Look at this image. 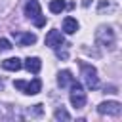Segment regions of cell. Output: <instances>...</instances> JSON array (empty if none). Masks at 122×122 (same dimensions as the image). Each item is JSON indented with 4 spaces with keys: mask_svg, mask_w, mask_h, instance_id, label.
<instances>
[{
    "mask_svg": "<svg viewBox=\"0 0 122 122\" xmlns=\"http://www.w3.org/2000/svg\"><path fill=\"white\" fill-rule=\"evenodd\" d=\"M69 97H71L72 107H76V109H82L86 105V92L82 90V84L80 82H76V80L71 82V95Z\"/></svg>",
    "mask_w": 122,
    "mask_h": 122,
    "instance_id": "1",
    "label": "cell"
},
{
    "mask_svg": "<svg viewBox=\"0 0 122 122\" xmlns=\"http://www.w3.org/2000/svg\"><path fill=\"white\" fill-rule=\"evenodd\" d=\"M80 69H82V76H84V82H86L88 90H97L99 78H97L95 67H92V65H88V63H80Z\"/></svg>",
    "mask_w": 122,
    "mask_h": 122,
    "instance_id": "2",
    "label": "cell"
},
{
    "mask_svg": "<svg viewBox=\"0 0 122 122\" xmlns=\"http://www.w3.org/2000/svg\"><path fill=\"white\" fill-rule=\"evenodd\" d=\"M95 38H97V42H99L103 48H109V50L114 48L116 38H114V30H112L111 27H99V30L95 32Z\"/></svg>",
    "mask_w": 122,
    "mask_h": 122,
    "instance_id": "3",
    "label": "cell"
},
{
    "mask_svg": "<svg viewBox=\"0 0 122 122\" xmlns=\"http://www.w3.org/2000/svg\"><path fill=\"white\" fill-rule=\"evenodd\" d=\"M13 86H15L17 90H21L23 93H27V95H36V93L40 92V88H42V82H40V78H32L30 82L15 80V82H13Z\"/></svg>",
    "mask_w": 122,
    "mask_h": 122,
    "instance_id": "4",
    "label": "cell"
},
{
    "mask_svg": "<svg viewBox=\"0 0 122 122\" xmlns=\"http://www.w3.org/2000/svg\"><path fill=\"white\" fill-rule=\"evenodd\" d=\"M120 111H122V105L118 101H103L97 107V112L99 114H107V116H118Z\"/></svg>",
    "mask_w": 122,
    "mask_h": 122,
    "instance_id": "5",
    "label": "cell"
},
{
    "mask_svg": "<svg viewBox=\"0 0 122 122\" xmlns=\"http://www.w3.org/2000/svg\"><path fill=\"white\" fill-rule=\"evenodd\" d=\"M65 44V38H63V34L59 32V30H50L48 34H46V46H50V48H59V46H63Z\"/></svg>",
    "mask_w": 122,
    "mask_h": 122,
    "instance_id": "6",
    "label": "cell"
},
{
    "mask_svg": "<svg viewBox=\"0 0 122 122\" xmlns=\"http://www.w3.org/2000/svg\"><path fill=\"white\" fill-rule=\"evenodd\" d=\"M25 15H27L29 19H36L38 15H42V13H40V4H38V0H29V2L25 4Z\"/></svg>",
    "mask_w": 122,
    "mask_h": 122,
    "instance_id": "7",
    "label": "cell"
},
{
    "mask_svg": "<svg viewBox=\"0 0 122 122\" xmlns=\"http://www.w3.org/2000/svg\"><path fill=\"white\" fill-rule=\"evenodd\" d=\"M13 38H15L21 46H30V44L36 42V34H32V32H15V30H13Z\"/></svg>",
    "mask_w": 122,
    "mask_h": 122,
    "instance_id": "8",
    "label": "cell"
},
{
    "mask_svg": "<svg viewBox=\"0 0 122 122\" xmlns=\"http://www.w3.org/2000/svg\"><path fill=\"white\" fill-rule=\"evenodd\" d=\"M25 69L29 72H32V74H38L40 69H42V61L38 57H27L25 59Z\"/></svg>",
    "mask_w": 122,
    "mask_h": 122,
    "instance_id": "9",
    "label": "cell"
},
{
    "mask_svg": "<svg viewBox=\"0 0 122 122\" xmlns=\"http://www.w3.org/2000/svg\"><path fill=\"white\" fill-rule=\"evenodd\" d=\"M63 30H65L67 34H74V32L78 30V21H76L74 17H65V19H63Z\"/></svg>",
    "mask_w": 122,
    "mask_h": 122,
    "instance_id": "10",
    "label": "cell"
},
{
    "mask_svg": "<svg viewBox=\"0 0 122 122\" xmlns=\"http://www.w3.org/2000/svg\"><path fill=\"white\" fill-rule=\"evenodd\" d=\"M21 67H23V63L19 57H10V59L2 61V69H6V71H19Z\"/></svg>",
    "mask_w": 122,
    "mask_h": 122,
    "instance_id": "11",
    "label": "cell"
},
{
    "mask_svg": "<svg viewBox=\"0 0 122 122\" xmlns=\"http://www.w3.org/2000/svg\"><path fill=\"white\" fill-rule=\"evenodd\" d=\"M72 80H74V78H72V72H71V71H61V72H59V76H57V84H59L61 88L69 86Z\"/></svg>",
    "mask_w": 122,
    "mask_h": 122,
    "instance_id": "12",
    "label": "cell"
},
{
    "mask_svg": "<svg viewBox=\"0 0 122 122\" xmlns=\"http://www.w3.org/2000/svg\"><path fill=\"white\" fill-rule=\"evenodd\" d=\"M65 10V2L63 0H51L50 2V11L51 13H61Z\"/></svg>",
    "mask_w": 122,
    "mask_h": 122,
    "instance_id": "13",
    "label": "cell"
},
{
    "mask_svg": "<svg viewBox=\"0 0 122 122\" xmlns=\"http://www.w3.org/2000/svg\"><path fill=\"white\" fill-rule=\"evenodd\" d=\"M55 118H57V120H71V114H69L65 109H57V111H55Z\"/></svg>",
    "mask_w": 122,
    "mask_h": 122,
    "instance_id": "14",
    "label": "cell"
},
{
    "mask_svg": "<svg viewBox=\"0 0 122 122\" xmlns=\"http://www.w3.org/2000/svg\"><path fill=\"white\" fill-rule=\"evenodd\" d=\"M10 50H11V42H10L8 38H0V53L10 51Z\"/></svg>",
    "mask_w": 122,
    "mask_h": 122,
    "instance_id": "15",
    "label": "cell"
},
{
    "mask_svg": "<svg viewBox=\"0 0 122 122\" xmlns=\"http://www.w3.org/2000/svg\"><path fill=\"white\" fill-rule=\"evenodd\" d=\"M29 114L40 116V114H42V105H40V103H38V105H34V109H32V111H29Z\"/></svg>",
    "mask_w": 122,
    "mask_h": 122,
    "instance_id": "16",
    "label": "cell"
},
{
    "mask_svg": "<svg viewBox=\"0 0 122 122\" xmlns=\"http://www.w3.org/2000/svg\"><path fill=\"white\" fill-rule=\"evenodd\" d=\"M90 2H92V0H82V4H84V6H90Z\"/></svg>",
    "mask_w": 122,
    "mask_h": 122,
    "instance_id": "17",
    "label": "cell"
},
{
    "mask_svg": "<svg viewBox=\"0 0 122 122\" xmlns=\"http://www.w3.org/2000/svg\"><path fill=\"white\" fill-rule=\"evenodd\" d=\"M2 88H4V82H2V80H0V90H2Z\"/></svg>",
    "mask_w": 122,
    "mask_h": 122,
    "instance_id": "18",
    "label": "cell"
}]
</instances>
